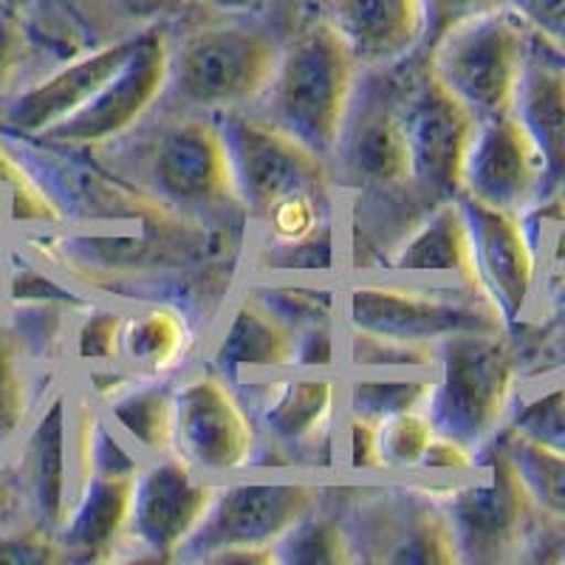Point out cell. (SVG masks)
I'll list each match as a JSON object with an SVG mask.
<instances>
[{
	"label": "cell",
	"instance_id": "cell-1",
	"mask_svg": "<svg viewBox=\"0 0 565 565\" xmlns=\"http://www.w3.org/2000/svg\"><path fill=\"white\" fill-rule=\"evenodd\" d=\"M136 173L141 190L181 218L249 226L230 145L215 114L181 110L159 119L136 148Z\"/></svg>",
	"mask_w": 565,
	"mask_h": 565
},
{
	"label": "cell",
	"instance_id": "cell-2",
	"mask_svg": "<svg viewBox=\"0 0 565 565\" xmlns=\"http://www.w3.org/2000/svg\"><path fill=\"white\" fill-rule=\"evenodd\" d=\"M360 77V63L340 34L317 18L280 45L269 88L252 110L331 161Z\"/></svg>",
	"mask_w": 565,
	"mask_h": 565
},
{
	"label": "cell",
	"instance_id": "cell-3",
	"mask_svg": "<svg viewBox=\"0 0 565 565\" xmlns=\"http://www.w3.org/2000/svg\"><path fill=\"white\" fill-rule=\"evenodd\" d=\"M280 45L271 29L241 14L173 34L164 99L201 114L255 108L269 88Z\"/></svg>",
	"mask_w": 565,
	"mask_h": 565
},
{
	"label": "cell",
	"instance_id": "cell-4",
	"mask_svg": "<svg viewBox=\"0 0 565 565\" xmlns=\"http://www.w3.org/2000/svg\"><path fill=\"white\" fill-rule=\"evenodd\" d=\"M521 393V356L507 331H469L436 345L427 402L438 433L481 452L503 430Z\"/></svg>",
	"mask_w": 565,
	"mask_h": 565
},
{
	"label": "cell",
	"instance_id": "cell-5",
	"mask_svg": "<svg viewBox=\"0 0 565 565\" xmlns=\"http://www.w3.org/2000/svg\"><path fill=\"white\" fill-rule=\"evenodd\" d=\"M436 501L456 532L463 563L526 559L540 534L563 526L534 503L498 438L478 452L472 472L444 483Z\"/></svg>",
	"mask_w": 565,
	"mask_h": 565
},
{
	"label": "cell",
	"instance_id": "cell-6",
	"mask_svg": "<svg viewBox=\"0 0 565 565\" xmlns=\"http://www.w3.org/2000/svg\"><path fill=\"white\" fill-rule=\"evenodd\" d=\"M340 322L367 334L438 345L447 337L509 331L487 295L461 286L367 277L340 291Z\"/></svg>",
	"mask_w": 565,
	"mask_h": 565
},
{
	"label": "cell",
	"instance_id": "cell-7",
	"mask_svg": "<svg viewBox=\"0 0 565 565\" xmlns=\"http://www.w3.org/2000/svg\"><path fill=\"white\" fill-rule=\"evenodd\" d=\"M331 170L337 190H351L360 199H424L413 181L411 145L398 110L393 65L362 71L340 145L331 156Z\"/></svg>",
	"mask_w": 565,
	"mask_h": 565
},
{
	"label": "cell",
	"instance_id": "cell-8",
	"mask_svg": "<svg viewBox=\"0 0 565 565\" xmlns=\"http://www.w3.org/2000/svg\"><path fill=\"white\" fill-rule=\"evenodd\" d=\"M170 23L136 29V45L103 88L68 119L38 136L45 148L103 150L145 125L164 103L170 79Z\"/></svg>",
	"mask_w": 565,
	"mask_h": 565
},
{
	"label": "cell",
	"instance_id": "cell-9",
	"mask_svg": "<svg viewBox=\"0 0 565 565\" xmlns=\"http://www.w3.org/2000/svg\"><path fill=\"white\" fill-rule=\"evenodd\" d=\"M532 32L509 9L456 29L427 57L433 77L476 116L514 110Z\"/></svg>",
	"mask_w": 565,
	"mask_h": 565
},
{
	"label": "cell",
	"instance_id": "cell-10",
	"mask_svg": "<svg viewBox=\"0 0 565 565\" xmlns=\"http://www.w3.org/2000/svg\"><path fill=\"white\" fill-rule=\"evenodd\" d=\"M393 68L418 193L430 204L458 199L463 159L478 119L433 77L427 60L407 54Z\"/></svg>",
	"mask_w": 565,
	"mask_h": 565
},
{
	"label": "cell",
	"instance_id": "cell-11",
	"mask_svg": "<svg viewBox=\"0 0 565 565\" xmlns=\"http://www.w3.org/2000/svg\"><path fill=\"white\" fill-rule=\"evenodd\" d=\"M241 398L249 407L260 444L300 467L309 458L315 469L337 463V427L342 418L340 371L289 367V371L246 385Z\"/></svg>",
	"mask_w": 565,
	"mask_h": 565
},
{
	"label": "cell",
	"instance_id": "cell-12",
	"mask_svg": "<svg viewBox=\"0 0 565 565\" xmlns=\"http://www.w3.org/2000/svg\"><path fill=\"white\" fill-rule=\"evenodd\" d=\"M260 433L241 393L210 367L173 382V452L201 476L224 481L255 467Z\"/></svg>",
	"mask_w": 565,
	"mask_h": 565
},
{
	"label": "cell",
	"instance_id": "cell-13",
	"mask_svg": "<svg viewBox=\"0 0 565 565\" xmlns=\"http://www.w3.org/2000/svg\"><path fill=\"white\" fill-rule=\"evenodd\" d=\"M326 494L317 478H244L218 481L212 507L179 559H204L221 548H275Z\"/></svg>",
	"mask_w": 565,
	"mask_h": 565
},
{
	"label": "cell",
	"instance_id": "cell-14",
	"mask_svg": "<svg viewBox=\"0 0 565 565\" xmlns=\"http://www.w3.org/2000/svg\"><path fill=\"white\" fill-rule=\"evenodd\" d=\"M215 116L230 145L232 168L249 224L275 201L300 190L337 193L331 161L266 122L260 114L246 108Z\"/></svg>",
	"mask_w": 565,
	"mask_h": 565
},
{
	"label": "cell",
	"instance_id": "cell-15",
	"mask_svg": "<svg viewBox=\"0 0 565 565\" xmlns=\"http://www.w3.org/2000/svg\"><path fill=\"white\" fill-rule=\"evenodd\" d=\"M559 195L548 161L526 125L509 114L478 119L461 173V199L529 215Z\"/></svg>",
	"mask_w": 565,
	"mask_h": 565
},
{
	"label": "cell",
	"instance_id": "cell-16",
	"mask_svg": "<svg viewBox=\"0 0 565 565\" xmlns=\"http://www.w3.org/2000/svg\"><path fill=\"white\" fill-rule=\"evenodd\" d=\"M218 481L201 476L175 452L148 458L134 478L128 546L136 557L179 559L204 523Z\"/></svg>",
	"mask_w": 565,
	"mask_h": 565
},
{
	"label": "cell",
	"instance_id": "cell-17",
	"mask_svg": "<svg viewBox=\"0 0 565 565\" xmlns=\"http://www.w3.org/2000/svg\"><path fill=\"white\" fill-rule=\"evenodd\" d=\"M461 204L467 212L483 291L494 302L507 328L521 326L540 297V238L529 226L526 215L494 210L472 199H461Z\"/></svg>",
	"mask_w": 565,
	"mask_h": 565
},
{
	"label": "cell",
	"instance_id": "cell-18",
	"mask_svg": "<svg viewBox=\"0 0 565 565\" xmlns=\"http://www.w3.org/2000/svg\"><path fill=\"white\" fill-rule=\"evenodd\" d=\"M136 32L97 45L90 52L65 60L57 68L38 79H29L23 88L0 108V134L18 139H38L43 130L77 114L105 79L134 52Z\"/></svg>",
	"mask_w": 565,
	"mask_h": 565
},
{
	"label": "cell",
	"instance_id": "cell-19",
	"mask_svg": "<svg viewBox=\"0 0 565 565\" xmlns=\"http://www.w3.org/2000/svg\"><path fill=\"white\" fill-rule=\"evenodd\" d=\"M385 277L436 282V286H461V289L487 295L476 269L472 235L461 199L433 204L418 215L376 260ZM489 297V295H487Z\"/></svg>",
	"mask_w": 565,
	"mask_h": 565
},
{
	"label": "cell",
	"instance_id": "cell-20",
	"mask_svg": "<svg viewBox=\"0 0 565 565\" xmlns=\"http://www.w3.org/2000/svg\"><path fill=\"white\" fill-rule=\"evenodd\" d=\"M20 438L18 478L23 507L32 521L57 534L74 494V444H71V402L57 393L43 405Z\"/></svg>",
	"mask_w": 565,
	"mask_h": 565
},
{
	"label": "cell",
	"instance_id": "cell-21",
	"mask_svg": "<svg viewBox=\"0 0 565 565\" xmlns=\"http://www.w3.org/2000/svg\"><path fill=\"white\" fill-rule=\"evenodd\" d=\"M235 391L295 367V331L255 291L232 302L212 340L206 365Z\"/></svg>",
	"mask_w": 565,
	"mask_h": 565
},
{
	"label": "cell",
	"instance_id": "cell-22",
	"mask_svg": "<svg viewBox=\"0 0 565 565\" xmlns=\"http://www.w3.org/2000/svg\"><path fill=\"white\" fill-rule=\"evenodd\" d=\"M136 476L90 472L77 483L57 540L71 563H108L128 546L130 494Z\"/></svg>",
	"mask_w": 565,
	"mask_h": 565
},
{
	"label": "cell",
	"instance_id": "cell-23",
	"mask_svg": "<svg viewBox=\"0 0 565 565\" xmlns=\"http://www.w3.org/2000/svg\"><path fill=\"white\" fill-rule=\"evenodd\" d=\"M322 20L348 45L360 68H382L416 52L418 0H322Z\"/></svg>",
	"mask_w": 565,
	"mask_h": 565
},
{
	"label": "cell",
	"instance_id": "cell-24",
	"mask_svg": "<svg viewBox=\"0 0 565 565\" xmlns=\"http://www.w3.org/2000/svg\"><path fill=\"white\" fill-rule=\"evenodd\" d=\"M195 348L190 317L170 302H141L125 311L119 365L136 380H170Z\"/></svg>",
	"mask_w": 565,
	"mask_h": 565
},
{
	"label": "cell",
	"instance_id": "cell-25",
	"mask_svg": "<svg viewBox=\"0 0 565 565\" xmlns=\"http://www.w3.org/2000/svg\"><path fill=\"white\" fill-rule=\"evenodd\" d=\"M563 49L532 34L512 114L540 145L554 181H563Z\"/></svg>",
	"mask_w": 565,
	"mask_h": 565
},
{
	"label": "cell",
	"instance_id": "cell-26",
	"mask_svg": "<svg viewBox=\"0 0 565 565\" xmlns=\"http://www.w3.org/2000/svg\"><path fill=\"white\" fill-rule=\"evenodd\" d=\"M108 424L145 461L173 452V382L136 380L99 407Z\"/></svg>",
	"mask_w": 565,
	"mask_h": 565
},
{
	"label": "cell",
	"instance_id": "cell-27",
	"mask_svg": "<svg viewBox=\"0 0 565 565\" xmlns=\"http://www.w3.org/2000/svg\"><path fill=\"white\" fill-rule=\"evenodd\" d=\"M65 210L52 186L20 156L7 136L0 134V230H45L60 226Z\"/></svg>",
	"mask_w": 565,
	"mask_h": 565
},
{
	"label": "cell",
	"instance_id": "cell-28",
	"mask_svg": "<svg viewBox=\"0 0 565 565\" xmlns=\"http://www.w3.org/2000/svg\"><path fill=\"white\" fill-rule=\"evenodd\" d=\"M340 376L342 411L371 422L427 407L433 393V371H340Z\"/></svg>",
	"mask_w": 565,
	"mask_h": 565
},
{
	"label": "cell",
	"instance_id": "cell-29",
	"mask_svg": "<svg viewBox=\"0 0 565 565\" xmlns=\"http://www.w3.org/2000/svg\"><path fill=\"white\" fill-rule=\"evenodd\" d=\"M498 441L507 450L514 472L521 476L523 487L534 498L543 514L563 521L565 518V452L563 447L534 441L503 427L498 433Z\"/></svg>",
	"mask_w": 565,
	"mask_h": 565
},
{
	"label": "cell",
	"instance_id": "cell-30",
	"mask_svg": "<svg viewBox=\"0 0 565 565\" xmlns=\"http://www.w3.org/2000/svg\"><path fill=\"white\" fill-rule=\"evenodd\" d=\"M275 552L277 563H356V548H353L348 521H342L334 509L326 507V498L306 518H300L289 532L282 534Z\"/></svg>",
	"mask_w": 565,
	"mask_h": 565
},
{
	"label": "cell",
	"instance_id": "cell-31",
	"mask_svg": "<svg viewBox=\"0 0 565 565\" xmlns=\"http://www.w3.org/2000/svg\"><path fill=\"white\" fill-rule=\"evenodd\" d=\"M342 326V322H340ZM436 345L367 334L342 326L340 371H433Z\"/></svg>",
	"mask_w": 565,
	"mask_h": 565
},
{
	"label": "cell",
	"instance_id": "cell-32",
	"mask_svg": "<svg viewBox=\"0 0 565 565\" xmlns=\"http://www.w3.org/2000/svg\"><path fill=\"white\" fill-rule=\"evenodd\" d=\"M380 424V452L385 472H418L424 456L436 441L438 427L427 407L396 413L382 418Z\"/></svg>",
	"mask_w": 565,
	"mask_h": 565
},
{
	"label": "cell",
	"instance_id": "cell-33",
	"mask_svg": "<svg viewBox=\"0 0 565 565\" xmlns=\"http://www.w3.org/2000/svg\"><path fill=\"white\" fill-rule=\"evenodd\" d=\"M252 291H255V295L260 297V300H264L291 331H295V334L309 326L340 320V295L320 289V286H309V282L302 280H271Z\"/></svg>",
	"mask_w": 565,
	"mask_h": 565
},
{
	"label": "cell",
	"instance_id": "cell-34",
	"mask_svg": "<svg viewBox=\"0 0 565 565\" xmlns=\"http://www.w3.org/2000/svg\"><path fill=\"white\" fill-rule=\"evenodd\" d=\"M125 311L103 302H88L77 311V320L68 322V345L74 360L88 367L119 365V334Z\"/></svg>",
	"mask_w": 565,
	"mask_h": 565
},
{
	"label": "cell",
	"instance_id": "cell-35",
	"mask_svg": "<svg viewBox=\"0 0 565 565\" xmlns=\"http://www.w3.org/2000/svg\"><path fill=\"white\" fill-rule=\"evenodd\" d=\"M418 7H422V34H418V45L413 54L427 60L433 49L450 38L456 29L492 12H501L507 9V0H418Z\"/></svg>",
	"mask_w": 565,
	"mask_h": 565
},
{
	"label": "cell",
	"instance_id": "cell-36",
	"mask_svg": "<svg viewBox=\"0 0 565 565\" xmlns=\"http://www.w3.org/2000/svg\"><path fill=\"white\" fill-rule=\"evenodd\" d=\"M507 430L521 433V436L534 438V441L552 444V447H563V387H559V376L552 382V387L532 393V396L514 398L512 413H509Z\"/></svg>",
	"mask_w": 565,
	"mask_h": 565
},
{
	"label": "cell",
	"instance_id": "cell-37",
	"mask_svg": "<svg viewBox=\"0 0 565 565\" xmlns=\"http://www.w3.org/2000/svg\"><path fill=\"white\" fill-rule=\"evenodd\" d=\"M29 63H32V38L26 20L9 0H3L0 3V108L29 83Z\"/></svg>",
	"mask_w": 565,
	"mask_h": 565
},
{
	"label": "cell",
	"instance_id": "cell-38",
	"mask_svg": "<svg viewBox=\"0 0 565 565\" xmlns=\"http://www.w3.org/2000/svg\"><path fill=\"white\" fill-rule=\"evenodd\" d=\"M32 411V382H29L23 351L0 353V444L20 436Z\"/></svg>",
	"mask_w": 565,
	"mask_h": 565
},
{
	"label": "cell",
	"instance_id": "cell-39",
	"mask_svg": "<svg viewBox=\"0 0 565 565\" xmlns=\"http://www.w3.org/2000/svg\"><path fill=\"white\" fill-rule=\"evenodd\" d=\"M337 463L356 476L385 472L380 452V424L342 411L340 427H337Z\"/></svg>",
	"mask_w": 565,
	"mask_h": 565
},
{
	"label": "cell",
	"instance_id": "cell-40",
	"mask_svg": "<svg viewBox=\"0 0 565 565\" xmlns=\"http://www.w3.org/2000/svg\"><path fill=\"white\" fill-rule=\"evenodd\" d=\"M0 563L9 565H45L68 563L57 534L40 523H9L0 529Z\"/></svg>",
	"mask_w": 565,
	"mask_h": 565
},
{
	"label": "cell",
	"instance_id": "cell-41",
	"mask_svg": "<svg viewBox=\"0 0 565 565\" xmlns=\"http://www.w3.org/2000/svg\"><path fill=\"white\" fill-rule=\"evenodd\" d=\"M563 3L565 0H507V9L534 38L563 49Z\"/></svg>",
	"mask_w": 565,
	"mask_h": 565
},
{
	"label": "cell",
	"instance_id": "cell-42",
	"mask_svg": "<svg viewBox=\"0 0 565 565\" xmlns=\"http://www.w3.org/2000/svg\"><path fill=\"white\" fill-rule=\"evenodd\" d=\"M476 463H478V450L467 447V444L458 441V438L438 433L436 441L430 444V452L424 456L418 472H438V476L452 478V481H456V478L472 472Z\"/></svg>",
	"mask_w": 565,
	"mask_h": 565
},
{
	"label": "cell",
	"instance_id": "cell-43",
	"mask_svg": "<svg viewBox=\"0 0 565 565\" xmlns=\"http://www.w3.org/2000/svg\"><path fill=\"white\" fill-rule=\"evenodd\" d=\"M110 7L122 18L139 23L141 29L150 26V23H170L173 18L201 7V3L199 0H110Z\"/></svg>",
	"mask_w": 565,
	"mask_h": 565
},
{
	"label": "cell",
	"instance_id": "cell-44",
	"mask_svg": "<svg viewBox=\"0 0 565 565\" xmlns=\"http://www.w3.org/2000/svg\"><path fill=\"white\" fill-rule=\"evenodd\" d=\"M201 563H241V565H271L277 563L275 548H260V546H235V548H221V552L210 554Z\"/></svg>",
	"mask_w": 565,
	"mask_h": 565
},
{
	"label": "cell",
	"instance_id": "cell-45",
	"mask_svg": "<svg viewBox=\"0 0 565 565\" xmlns=\"http://www.w3.org/2000/svg\"><path fill=\"white\" fill-rule=\"evenodd\" d=\"M20 509L23 507V492H20L18 478H9L7 472H0V529L9 526V523H18Z\"/></svg>",
	"mask_w": 565,
	"mask_h": 565
},
{
	"label": "cell",
	"instance_id": "cell-46",
	"mask_svg": "<svg viewBox=\"0 0 565 565\" xmlns=\"http://www.w3.org/2000/svg\"><path fill=\"white\" fill-rule=\"evenodd\" d=\"M199 3L218 14H249L264 7V0H199Z\"/></svg>",
	"mask_w": 565,
	"mask_h": 565
},
{
	"label": "cell",
	"instance_id": "cell-47",
	"mask_svg": "<svg viewBox=\"0 0 565 565\" xmlns=\"http://www.w3.org/2000/svg\"><path fill=\"white\" fill-rule=\"evenodd\" d=\"M0 302H3V264H0Z\"/></svg>",
	"mask_w": 565,
	"mask_h": 565
},
{
	"label": "cell",
	"instance_id": "cell-48",
	"mask_svg": "<svg viewBox=\"0 0 565 565\" xmlns=\"http://www.w3.org/2000/svg\"><path fill=\"white\" fill-rule=\"evenodd\" d=\"M0 3H3V0H0Z\"/></svg>",
	"mask_w": 565,
	"mask_h": 565
}]
</instances>
